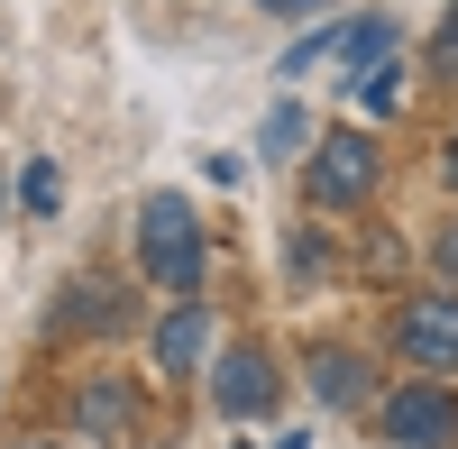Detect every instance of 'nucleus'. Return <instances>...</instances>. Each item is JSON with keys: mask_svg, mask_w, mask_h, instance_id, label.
I'll use <instances>...</instances> for the list:
<instances>
[{"mask_svg": "<svg viewBox=\"0 0 458 449\" xmlns=\"http://www.w3.org/2000/svg\"><path fill=\"white\" fill-rule=\"evenodd\" d=\"M138 257H147V275H157L165 293H193L202 284V220L183 193H147L138 211Z\"/></svg>", "mask_w": 458, "mask_h": 449, "instance_id": "1", "label": "nucleus"}, {"mask_svg": "<svg viewBox=\"0 0 458 449\" xmlns=\"http://www.w3.org/2000/svg\"><path fill=\"white\" fill-rule=\"evenodd\" d=\"M312 202L321 211H349V202H367L376 193V138H358V129H330L321 147H312Z\"/></svg>", "mask_w": 458, "mask_h": 449, "instance_id": "2", "label": "nucleus"}, {"mask_svg": "<svg viewBox=\"0 0 458 449\" xmlns=\"http://www.w3.org/2000/svg\"><path fill=\"white\" fill-rule=\"evenodd\" d=\"M394 340H403V358L422 377H458V293H412Z\"/></svg>", "mask_w": 458, "mask_h": 449, "instance_id": "3", "label": "nucleus"}, {"mask_svg": "<svg viewBox=\"0 0 458 449\" xmlns=\"http://www.w3.org/2000/svg\"><path fill=\"white\" fill-rule=\"evenodd\" d=\"M386 431L412 440V449H449V440H458V403H449V385H440V377H412L403 394H386Z\"/></svg>", "mask_w": 458, "mask_h": 449, "instance_id": "4", "label": "nucleus"}, {"mask_svg": "<svg viewBox=\"0 0 458 449\" xmlns=\"http://www.w3.org/2000/svg\"><path fill=\"white\" fill-rule=\"evenodd\" d=\"M220 413L229 422H248V413H266V403H276V358H266V349H229L220 358Z\"/></svg>", "mask_w": 458, "mask_h": 449, "instance_id": "5", "label": "nucleus"}, {"mask_svg": "<svg viewBox=\"0 0 458 449\" xmlns=\"http://www.w3.org/2000/svg\"><path fill=\"white\" fill-rule=\"evenodd\" d=\"M202 349H211L202 303H174V312H165V330H157V367H165V377H193V367H202Z\"/></svg>", "mask_w": 458, "mask_h": 449, "instance_id": "6", "label": "nucleus"}, {"mask_svg": "<svg viewBox=\"0 0 458 449\" xmlns=\"http://www.w3.org/2000/svg\"><path fill=\"white\" fill-rule=\"evenodd\" d=\"M64 330H129V293L73 284V312H64Z\"/></svg>", "mask_w": 458, "mask_h": 449, "instance_id": "7", "label": "nucleus"}, {"mask_svg": "<svg viewBox=\"0 0 458 449\" xmlns=\"http://www.w3.org/2000/svg\"><path fill=\"white\" fill-rule=\"evenodd\" d=\"M129 413H138L129 385H110V377H101V385H83V431H101V440H110V431H129Z\"/></svg>", "mask_w": 458, "mask_h": 449, "instance_id": "8", "label": "nucleus"}, {"mask_svg": "<svg viewBox=\"0 0 458 449\" xmlns=\"http://www.w3.org/2000/svg\"><path fill=\"white\" fill-rule=\"evenodd\" d=\"M312 385H321V403H358L367 394V367L358 358H312Z\"/></svg>", "mask_w": 458, "mask_h": 449, "instance_id": "9", "label": "nucleus"}, {"mask_svg": "<svg viewBox=\"0 0 458 449\" xmlns=\"http://www.w3.org/2000/svg\"><path fill=\"white\" fill-rule=\"evenodd\" d=\"M19 202H28V211H55V202H64V174H55L47 157H37V165L19 174Z\"/></svg>", "mask_w": 458, "mask_h": 449, "instance_id": "10", "label": "nucleus"}, {"mask_svg": "<svg viewBox=\"0 0 458 449\" xmlns=\"http://www.w3.org/2000/svg\"><path fill=\"white\" fill-rule=\"evenodd\" d=\"M358 101H367V110H394V101H403V64H367V73H358Z\"/></svg>", "mask_w": 458, "mask_h": 449, "instance_id": "11", "label": "nucleus"}, {"mask_svg": "<svg viewBox=\"0 0 458 449\" xmlns=\"http://www.w3.org/2000/svg\"><path fill=\"white\" fill-rule=\"evenodd\" d=\"M302 138H312V120H302L293 101H276V110H266V147H276V157H284V147H302Z\"/></svg>", "mask_w": 458, "mask_h": 449, "instance_id": "12", "label": "nucleus"}, {"mask_svg": "<svg viewBox=\"0 0 458 449\" xmlns=\"http://www.w3.org/2000/svg\"><path fill=\"white\" fill-rule=\"evenodd\" d=\"M431 73H440V83H458V0H449V28L431 37Z\"/></svg>", "mask_w": 458, "mask_h": 449, "instance_id": "13", "label": "nucleus"}, {"mask_svg": "<svg viewBox=\"0 0 458 449\" xmlns=\"http://www.w3.org/2000/svg\"><path fill=\"white\" fill-rule=\"evenodd\" d=\"M440 267H449V275H458V220H449V239H440Z\"/></svg>", "mask_w": 458, "mask_h": 449, "instance_id": "14", "label": "nucleus"}, {"mask_svg": "<svg viewBox=\"0 0 458 449\" xmlns=\"http://www.w3.org/2000/svg\"><path fill=\"white\" fill-rule=\"evenodd\" d=\"M266 10H321V0H266Z\"/></svg>", "mask_w": 458, "mask_h": 449, "instance_id": "15", "label": "nucleus"}, {"mask_svg": "<svg viewBox=\"0 0 458 449\" xmlns=\"http://www.w3.org/2000/svg\"><path fill=\"white\" fill-rule=\"evenodd\" d=\"M449 183H458V138H449Z\"/></svg>", "mask_w": 458, "mask_h": 449, "instance_id": "16", "label": "nucleus"}, {"mask_svg": "<svg viewBox=\"0 0 458 449\" xmlns=\"http://www.w3.org/2000/svg\"><path fill=\"white\" fill-rule=\"evenodd\" d=\"M19 449H55V440H19Z\"/></svg>", "mask_w": 458, "mask_h": 449, "instance_id": "17", "label": "nucleus"}]
</instances>
